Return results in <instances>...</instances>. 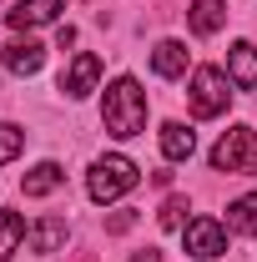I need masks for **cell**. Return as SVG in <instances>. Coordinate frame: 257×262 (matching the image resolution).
<instances>
[{"label": "cell", "mask_w": 257, "mask_h": 262, "mask_svg": "<svg viewBox=\"0 0 257 262\" xmlns=\"http://www.w3.org/2000/svg\"><path fill=\"white\" fill-rule=\"evenodd\" d=\"M101 121L116 141H131L146 131V91L131 81V76H116L106 86V101H101Z\"/></svg>", "instance_id": "6da1fadb"}, {"label": "cell", "mask_w": 257, "mask_h": 262, "mask_svg": "<svg viewBox=\"0 0 257 262\" xmlns=\"http://www.w3.org/2000/svg\"><path fill=\"white\" fill-rule=\"evenodd\" d=\"M141 182V171H136V162L131 157H101L91 171H86V192H91V202H121V196L131 192Z\"/></svg>", "instance_id": "7a4b0ae2"}, {"label": "cell", "mask_w": 257, "mask_h": 262, "mask_svg": "<svg viewBox=\"0 0 257 262\" xmlns=\"http://www.w3.org/2000/svg\"><path fill=\"white\" fill-rule=\"evenodd\" d=\"M212 171H257V131L252 126H232L222 131V141L212 146Z\"/></svg>", "instance_id": "3957f363"}, {"label": "cell", "mask_w": 257, "mask_h": 262, "mask_svg": "<svg viewBox=\"0 0 257 262\" xmlns=\"http://www.w3.org/2000/svg\"><path fill=\"white\" fill-rule=\"evenodd\" d=\"M227 101H232L227 76L217 71V66H197V71H192V116L212 121V116H222V111H227Z\"/></svg>", "instance_id": "277c9868"}, {"label": "cell", "mask_w": 257, "mask_h": 262, "mask_svg": "<svg viewBox=\"0 0 257 262\" xmlns=\"http://www.w3.org/2000/svg\"><path fill=\"white\" fill-rule=\"evenodd\" d=\"M182 242H187V252H192L197 262H212V257L227 252V227L217 222V217H197V222H187Z\"/></svg>", "instance_id": "5b68a950"}, {"label": "cell", "mask_w": 257, "mask_h": 262, "mask_svg": "<svg viewBox=\"0 0 257 262\" xmlns=\"http://www.w3.org/2000/svg\"><path fill=\"white\" fill-rule=\"evenodd\" d=\"M96 81H101V56L81 51V56L71 61V71L61 76V91H66L71 101H81V96H91V91H96Z\"/></svg>", "instance_id": "8992f818"}, {"label": "cell", "mask_w": 257, "mask_h": 262, "mask_svg": "<svg viewBox=\"0 0 257 262\" xmlns=\"http://www.w3.org/2000/svg\"><path fill=\"white\" fill-rule=\"evenodd\" d=\"M61 5H66V0H20V5L5 10V20H10L15 31H35V26H51Z\"/></svg>", "instance_id": "52a82bcc"}, {"label": "cell", "mask_w": 257, "mask_h": 262, "mask_svg": "<svg viewBox=\"0 0 257 262\" xmlns=\"http://www.w3.org/2000/svg\"><path fill=\"white\" fill-rule=\"evenodd\" d=\"M227 76H232V86H242V91L257 86V46L252 40H237V46L227 51Z\"/></svg>", "instance_id": "ba28073f"}, {"label": "cell", "mask_w": 257, "mask_h": 262, "mask_svg": "<svg viewBox=\"0 0 257 262\" xmlns=\"http://www.w3.org/2000/svg\"><path fill=\"white\" fill-rule=\"evenodd\" d=\"M0 61H5V71H15V76H35V71L46 66V46H35V40H10Z\"/></svg>", "instance_id": "9c48e42d"}, {"label": "cell", "mask_w": 257, "mask_h": 262, "mask_svg": "<svg viewBox=\"0 0 257 262\" xmlns=\"http://www.w3.org/2000/svg\"><path fill=\"white\" fill-rule=\"evenodd\" d=\"M61 182H66V171H61L56 162H35L31 171L20 177V192H26V196H51Z\"/></svg>", "instance_id": "30bf717a"}, {"label": "cell", "mask_w": 257, "mask_h": 262, "mask_svg": "<svg viewBox=\"0 0 257 262\" xmlns=\"http://www.w3.org/2000/svg\"><path fill=\"white\" fill-rule=\"evenodd\" d=\"M192 151H197V136L182 126V121H166V126H161V157H166V162H187Z\"/></svg>", "instance_id": "8fae6325"}, {"label": "cell", "mask_w": 257, "mask_h": 262, "mask_svg": "<svg viewBox=\"0 0 257 262\" xmlns=\"http://www.w3.org/2000/svg\"><path fill=\"white\" fill-rule=\"evenodd\" d=\"M152 71L166 76V81L182 76V71H187V46H182V40H161L157 51H152Z\"/></svg>", "instance_id": "7c38bea8"}, {"label": "cell", "mask_w": 257, "mask_h": 262, "mask_svg": "<svg viewBox=\"0 0 257 262\" xmlns=\"http://www.w3.org/2000/svg\"><path fill=\"white\" fill-rule=\"evenodd\" d=\"M187 20H192L197 35H217L222 20H227V5L222 0H192V15H187Z\"/></svg>", "instance_id": "4fadbf2b"}, {"label": "cell", "mask_w": 257, "mask_h": 262, "mask_svg": "<svg viewBox=\"0 0 257 262\" xmlns=\"http://www.w3.org/2000/svg\"><path fill=\"white\" fill-rule=\"evenodd\" d=\"M227 227H232V232H242V237H257V192L237 196V202L227 207Z\"/></svg>", "instance_id": "5bb4252c"}, {"label": "cell", "mask_w": 257, "mask_h": 262, "mask_svg": "<svg viewBox=\"0 0 257 262\" xmlns=\"http://www.w3.org/2000/svg\"><path fill=\"white\" fill-rule=\"evenodd\" d=\"M61 242H66V222L61 217H40L31 227V252H56Z\"/></svg>", "instance_id": "9a60e30c"}, {"label": "cell", "mask_w": 257, "mask_h": 262, "mask_svg": "<svg viewBox=\"0 0 257 262\" xmlns=\"http://www.w3.org/2000/svg\"><path fill=\"white\" fill-rule=\"evenodd\" d=\"M26 237H31V232H26V217H20V212H0V262L10 257Z\"/></svg>", "instance_id": "2e32d148"}, {"label": "cell", "mask_w": 257, "mask_h": 262, "mask_svg": "<svg viewBox=\"0 0 257 262\" xmlns=\"http://www.w3.org/2000/svg\"><path fill=\"white\" fill-rule=\"evenodd\" d=\"M20 146H26V131L10 126V121H0V166L15 162V157H20Z\"/></svg>", "instance_id": "e0dca14e"}, {"label": "cell", "mask_w": 257, "mask_h": 262, "mask_svg": "<svg viewBox=\"0 0 257 262\" xmlns=\"http://www.w3.org/2000/svg\"><path fill=\"white\" fill-rule=\"evenodd\" d=\"M161 227H166V232H182V227H187V202H182V196H172V202L161 207Z\"/></svg>", "instance_id": "ac0fdd59"}, {"label": "cell", "mask_w": 257, "mask_h": 262, "mask_svg": "<svg viewBox=\"0 0 257 262\" xmlns=\"http://www.w3.org/2000/svg\"><path fill=\"white\" fill-rule=\"evenodd\" d=\"M131 222H136V217H131V212H116V217H111V232H126Z\"/></svg>", "instance_id": "d6986e66"}, {"label": "cell", "mask_w": 257, "mask_h": 262, "mask_svg": "<svg viewBox=\"0 0 257 262\" xmlns=\"http://www.w3.org/2000/svg\"><path fill=\"white\" fill-rule=\"evenodd\" d=\"M131 262H161V252H152V247H146V252H136Z\"/></svg>", "instance_id": "ffe728a7"}]
</instances>
